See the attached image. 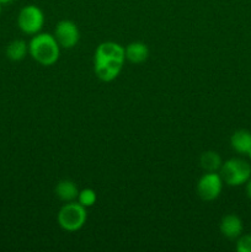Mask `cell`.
Returning <instances> with one entry per match:
<instances>
[{"mask_svg":"<svg viewBox=\"0 0 251 252\" xmlns=\"http://www.w3.org/2000/svg\"><path fill=\"white\" fill-rule=\"evenodd\" d=\"M126 61V48L116 42H102L94 57V69L100 80L112 81L120 75Z\"/></svg>","mask_w":251,"mask_h":252,"instance_id":"obj_1","label":"cell"},{"mask_svg":"<svg viewBox=\"0 0 251 252\" xmlns=\"http://www.w3.org/2000/svg\"><path fill=\"white\" fill-rule=\"evenodd\" d=\"M29 53L42 65H53L59 58L61 46L54 34L36 33L29 43Z\"/></svg>","mask_w":251,"mask_h":252,"instance_id":"obj_2","label":"cell"},{"mask_svg":"<svg viewBox=\"0 0 251 252\" xmlns=\"http://www.w3.org/2000/svg\"><path fill=\"white\" fill-rule=\"evenodd\" d=\"M219 175L224 184L229 186H241L251 177V165L246 160L233 158L221 164Z\"/></svg>","mask_w":251,"mask_h":252,"instance_id":"obj_3","label":"cell"},{"mask_svg":"<svg viewBox=\"0 0 251 252\" xmlns=\"http://www.w3.org/2000/svg\"><path fill=\"white\" fill-rule=\"evenodd\" d=\"M58 224L63 230L76 231L81 229L88 219L85 207L81 206L78 202H68L64 204L58 212Z\"/></svg>","mask_w":251,"mask_h":252,"instance_id":"obj_4","label":"cell"},{"mask_svg":"<svg viewBox=\"0 0 251 252\" xmlns=\"http://www.w3.org/2000/svg\"><path fill=\"white\" fill-rule=\"evenodd\" d=\"M43 22V12L36 5H27L22 7L17 16V26L26 34L38 33L42 30Z\"/></svg>","mask_w":251,"mask_h":252,"instance_id":"obj_5","label":"cell"},{"mask_svg":"<svg viewBox=\"0 0 251 252\" xmlns=\"http://www.w3.org/2000/svg\"><path fill=\"white\" fill-rule=\"evenodd\" d=\"M223 189V180L217 172H207L197 184V193L203 201H214L220 194Z\"/></svg>","mask_w":251,"mask_h":252,"instance_id":"obj_6","label":"cell"},{"mask_svg":"<svg viewBox=\"0 0 251 252\" xmlns=\"http://www.w3.org/2000/svg\"><path fill=\"white\" fill-rule=\"evenodd\" d=\"M54 37L59 46L69 49L78 44L79 39H80V32H79L75 22L70 21V20H62L57 24L56 30H54Z\"/></svg>","mask_w":251,"mask_h":252,"instance_id":"obj_7","label":"cell"},{"mask_svg":"<svg viewBox=\"0 0 251 252\" xmlns=\"http://www.w3.org/2000/svg\"><path fill=\"white\" fill-rule=\"evenodd\" d=\"M243 221L235 214H228L220 221V233L225 238L234 240L243 234Z\"/></svg>","mask_w":251,"mask_h":252,"instance_id":"obj_8","label":"cell"},{"mask_svg":"<svg viewBox=\"0 0 251 252\" xmlns=\"http://www.w3.org/2000/svg\"><path fill=\"white\" fill-rule=\"evenodd\" d=\"M149 57V48L143 42H132L126 47V59L133 64H140Z\"/></svg>","mask_w":251,"mask_h":252,"instance_id":"obj_9","label":"cell"},{"mask_svg":"<svg viewBox=\"0 0 251 252\" xmlns=\"http://www.w3.org/2000/svg\"><path fill=\"white\" fill-rule=\"evenodd\" d=\"M230 144L239 154H248L251 150V132L246 129L236 130L231 135Z\"/></svg>","mask_w":251,"mask_h":252,"instance_id":"obj_10","label":"cell"},{"mask_svg":"<svg viewBox=\"0 0 251 252\" xmlns=\"http://www.w3.org/2000/svg\"><path fill=\"white\" fill-rule=\"evenodd\" d=\"M56 194L61 201L68 203V202H74L78 198L79 189L76 185L70 180H62L57 185Z\"/></svg>","mask_w":251,"mask_h":252,"instance_id":"obj_11","label":"cell"},{"mask_svg":"<svg viewBox=\"0 0 251 252\" xmlns=\"http://www.w3.org/2000/svg\"><path fill=\"white\" fill-rule=\"evenodd\" d=\"M29 52V44L22 39H15L6 47V57L12 62H19L26 57Z\"/></svg>","mask_w":251,"mask_h":252,"instance_id":"obj_12","label":"cell"},{"mask_svg":"<svg viewBox=\"0 0 251 252\" xmlns=\"http://www.w3.org/2000/svg\"><path fill=\"white\" fill-rule=\"evenodd\" d=\"M199 164L203 170H206L207 172H217L221 166V158L218 153L216 152H209L203 153L199 158Z\"/></svg>","mask_w":251,"mask_h":252,"instance_id":"obj_13","label":"cell"},{"mask_svg":"<svg viewBox=\"0 0 251 252\" xmlns=\"http://www.w3.org/2000/svg\"><path fill=\"white\" fill-rule=\"evenodd\" d=\"M96 199H97L96 192L93 189H84L83 191H79L76 201L83 207L89 208V207H93L96 203Z\"/></svg>","mask_w":251,"mask_h":252,"instance_id":"obj_14","label":"cell"},{"mask_svg":"<svg viewBox=\"0 0 251 252\" xmlns=\"http://www.w3.org/2000/svg\"><path fill=\"white\" fill-rule=\"evenodd\" d=\"M236 251L251 252V235H240L236 241Z\"/></svg>","mask_w":251,"mask_h":252,"instance_id":"obj_15","label":"cell"},{"mask_svg":"<svg viewBox=\"0 0 251 252\" xmlns=\"http://www.w3.org/2000/svg\"><path fill=\"white\" fill-rule=\"evenodd\" d=\"M246 194H248L249 198L251 199V177L249 179V181L246 182Z\"/></svg>","mask_w":251,"mask_h":252,"instance_id":"obj_16","label":"cell"},{"mask_svg":"<svg viewBox=\"0 0 251 252\" xmlns=\"http://www.w3.org/2000/svg\"><path fill=\"white\" fill-rule=\"evenodd\" d=\"M12 0H0V4H9V2H11Z\"/></svg>","mask_w":251,"mask_h":252,"instance_id":"obj_17","label":"cell"},{"mask_svg":"<svg viewBox=\"0 0 251 252\" xmlns=\"http://www.w3.org/2000/svg\"><path fill=\"white\" fill-rule=\"evenodd\" d=\"M246 155H248V157H249V159H250V160H251V150H250V152H249V153H248V154H246Z\"/></svg>","mask_w":251,"mask_h":252,"instance_id":"obj_18","label":"cell"},{"mask_svg":"<svg viewBox=\"0 0 251 252\" xmlns=\"http://www.w3.org/2000/svg\"><path fill=\"white\" fill-rule=\"evenodd\" d=\"M0 14H1V4H0Z\"/></svg>","mask_w":251,"mask_h":252,"instance_id":"obj_19","label":"cell"}]
</instances>
